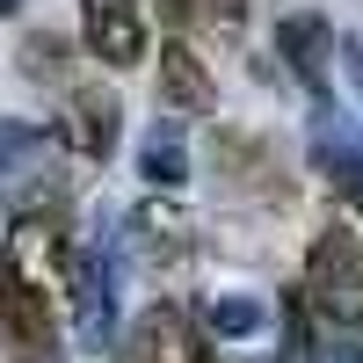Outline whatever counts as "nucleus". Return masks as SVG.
<instances>
[{
	"label": "nucleus",
	"mask_w": 363,
	"mask_h": 363,
	"mask_svg": "<svg viewBox=\"0 0 363 363\" xmlns=\"http://www.w3.org/2000/svg\"><path fill=\"white\" fill-rule=\"evenodd\" d=\"M15 8H22V0H0V15H15Z\"/></svg>",
	"instance_id": "nucleus-17"
},
{
	"label": "nucleus",
	"mask_w": 363,
	"mask_h": 363,
	"mask_svg": "<svg viewBox=\"0 0 363 363\" xmlns=\"http://www.w3.org/2000/svg\"><path fill=\"white\" fill-rule=\"evenodd\" d=\"M51 291H58V277L29 269L0 240V342L15 349V363H66V335H58Z\"/></svg>",
	"instance_id": "nucleus-2"
},
{
	"label": "nucleus",
	"mask_w": 363,
	"mask_h": 363,
	"mask_svg": "<svg viewBox=\"0 0 363 363\" xmlns=\"http://www.w3.org/2000/svg\"><path fill=\"white\" fill-rule=\"evenodd\" d=\"M203 335L211 342H240V335H255L262 327V306H247V298H218V306H203Z\"/></svg>",
	"instance_id": "nucleus-13"
},
{
	"label": "nucleus",
	"mask_w": 363,
	"mask_h": 363,
	"mask_svg": "<svg viewBox=\"0 0 363 363\" xmlns=\"http://www.w3.org/2000/svg\"><path fill=\"white\" fill-rule=\"evenodd\" d=\"M131 225H138V255L153 269H182L196 255V225H189V211H174V203H145Z\"/></svg>",
	"instance_id": "nucleus-10"
},
{
	"label": "nucleus",
	"mask_w": 363,
	"mask_h": 363,
	"mask_svg": "<svg viewBox=\"0 0 363 363\" xmlns=\"http://www.w3.org/2000/svg\"><path fill=\"white\" fill-rule=\"evenodd\" d=\"M58 291L73 298V335L87 349H116V298H109V262L95 247L66 240V269H58Z\"/></svg>",
	"instance_id": "nucleus-5"
},
{
	"label": "nucleus",
	"mask_w": 363,
	"mask_h": 363,
	"mask_svg": "<svg viewBox=\"0 0 363 363\" xmlns=\"http://www.w3.org/2000/svg\"><path fill=\"white\" fill-rule=\"evenodd\" d=\"M58 138H66V153L102 167L116 153V138H124V109H116V95L102 80H73L66 87V109H58Z\"/></svg>",
	"instance_id": "nucleus-6"
},
{
	"label": "nucleus",
	"mask_w": 363,
	"mask_h": 363,
	"mask_svg": "<svg viewBox=\"0 0 363 363\" xmlns=\"http://www.w3.org/2000/svg\"><path fill=\"white\" fill-rule=\"evenodd\" d=\"M196 22L211 37H240L247 29V0H196Z\"/></svg>",
	"instance_id": "nucleus-14"
},
{
	"label": "nucleus",
	"mask_w": 363,
	"mask_h": 363,
	"mask_svg": "<svg viewBox=\"0 0 363 363\" xmlns=\"http://www.w3.org/2000/svg\"><path fill=\"white\" fill-rule=\"evenodd\" d=\"M22 80H44V87H73V44L58 37V29H29L22 51H15Z\"/></svg>",
	"instance_id": "nucleus-11"
},
{
	"label": "nucleus",
	"mask_w": 363,
	"mask_h": 363,
	"mask_svg": "<svg viewBox=\"0 0 363 363\" xmlns=\"http://www.w3.org/2000/svg\"><path fill=\"white\" fill-rule=\"evenodd\" d=\"M138 167H145V182H153V189H182V182H189V160H182V131H174V124H153V138H145Z\"/></svg>",
	"instance_id": "nucleus-12"
},
{
	"label": "nucleus",
	"mask_w": 363,
	"mask_h": 363,
	"mask_svg": "<svg viewBox=\"0 0 363 363\" xmlns=\"http://www.w3.org/2000/svg\"><path fill=\"white\" fill-rule=\"evenodd\" d=\"M66 138H44L29 124H0V203L8 218H44L66 225V160H58Z\"/></svg>",
	"instance_id": "nucleus-1"
},
{
	"label": "nucleus",
	"mask_w": 363,
	"mask_h": 363,
	"mask_svg": "<svg viewBox=\"0 0 363 363\" xmlns=\"http://www.w3.org/2000/svg\"><path fill=\"white\" fill-rule=\"evenodd\" d=\"M80 44H87V58H102L109 73H138L145 58H153L145 0H80Z\"/></svg>",
	"instance_id": "nucleus-4"
},
{
	"label": "nucleus",
	"mask_w": 363,
	"mask_h": 363,
	"mask_svg": "<svg viewBox=\"0 0 363 363\" xmlns=\"http://www.w3.org/2000/svg\"><path fill=\"white\" fill-rule=\"evenodd\" d=\"M277 51L291 58V73L306 80L313 95H327V73H335V66H327V58H335V29H327L320 15H284L277 22Z\"/></svg>",
	"instance_id": "nucleus-9"
},
{
	"label": "nucleus",
	"mask_w": 363,
	"mask_h": 363,
	"mask_svg": "<svg viewBox=\"0 0 363 363\" xmlns=\"http://www.w3.org/2000/svg\"><path fill=\"white\" fill-rule=\"evenodd\" d=\"M160 102L167 109H182V116H203L211 102H218V87H211V66L196 58V44H182V37H167L160 44Z\"/></svg>",
	"instance_id": "nucleus-8"
},
{
	"label": "nucleus",
	"mask_w": 363,
	"mask_h": 363,
	"mask_svg": "<svg viewBox=\"0 0 363 363\" xmlns=\"http://www.w3.org/2000/svg\"><path fill=\"white\" fill-rule=\"evenodd\" d=\"M211 160L233 189L247 196H284V167H277V145L255 138V131H211Z\"/></svg>",
	"instance_id": "nucleus-7"
},
{
	"label": "nucleus",
	"mask_w": 363,
	"mask_h": 363,
	"mask_svg": "<svg viewBox=\"0 0 363 363\" xmlns=\"http://www.w3.org/2000/svg\"><path fill=\"white\" fill-rule=\"evenodd\" d=\"M160 8H167V15H196V0H160Z\"/></svg>",
	"instance_id": "nucleus-16"
},
{
	"label": "nucleus",
	"mask_w": 363,
	"mask_h": 363,
	"mask_svg": "<svg viewBox=\"0 0 363 363\" xmlns=\"http://www.w3.org/2000/svg\"><path fill=\"white\" fill-rule=\"evenodd\" d=\"M306 291L320 298V313L363 320V233L349 218H327L306 247Z\"/></svg>",
	"instance_id": "nucleus-3"
},
{
	"label": "nucleus",
	"mask_w": 363,
	"mask_h": 363,
	"mask_svg": "<svg viewBox=\"0 0 363 363\" xmlns=\"http://www.w3.org/2000/svg\"><path fill=\"white\" fill-rule=\"evenodd\" d=\"M109 363H167V356L153 349V335H145V327H131V335L109 349Z\"/></svg>",
	"instance_id": "nucleus-15"
}]
</instances>
